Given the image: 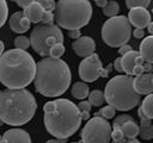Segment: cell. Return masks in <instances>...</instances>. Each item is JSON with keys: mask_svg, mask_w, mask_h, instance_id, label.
I'll use <instances>...</instances> for the list:
<instances>
[{"mask_svg": "<svg viewBox=\"0 0 153 143\" xmlns=\"http://www.w3.org/2000/svg\"><path fill=\"white\" fill-rule=\"evenodd\" d=\"M139 135L146 141L153 138V125L151 124V119H141V124L139 126Z\"/></svg>", "mask_w": 153, "mask_h": 143, "instance_id": "cell-21", "label": "cell"}, {"mask_svg": "<svg viewBox=\"0 0 153 143\" xmlns=\"http://www.w3.org/2000/svg\"><path fill=\"white\" fill-rule=\"evenodd\" d=\"M2 124H4V123H2V120L0 119V126H2Z\"/></svg>", "mask_w": 153, "mask_h": 143, "instance_id": "cell-50", "label": "cell"}, {"mask_svg": "<svg viewBox=\"0 0 153 143\" xmlns=\"http://www.w3.org/2000/svg\"><path fill=\"white\" fill-rule=\"evenodd\" d=\"M37 110V102L27 89L0 91V119L4 124L20 126L29 123Z\"/></svg>", "mask_w": 153, "mask_h": 143, "instance_id": "cell-4", "label": "cell"}, {"mask_svg": "<svg viewBox=\"0 0 153 143\" xmlns=\"http://www.w3.org/2000/svg\"><path fill=\"white\" fill-rule=\"evenodd\" d=\"M151 4L149 0H126V6L129 10L133 8H147Z\"/></svg>", "mask_w": 153, "mask_h": 143, "instance_id": "cell-27", "label": "cell"}, {"mask_svg": "<svg viewBox=\"0 0 153 143\" xmlns=\"http://www.w3.org/2000/svg\"><path fill=\"white\" fill-rule=\"evenodd\" d=\"M128 21L135 29H145L151 23V13L147 8H133L128 13Z\"/></svg>", "mask_w": 153, "mask_h": 143, "instance_id": "cell-12", "label": "cell"}, {"mask_svg": "<svg viewBox=\"0 0 153 143\" xmlns=\"http://www.w3.org/2000/svg\"><path fill=\"white\" fill-rule=\"evenodd\" d=\"M68 36L71 38L78 39V38L81 37V32H80V30H71V31H68Z\"/></svg>", "mask_w": 153, "mask_h": 143, "instance_id": "cell-38", "label": "cell"}, {"mask_svg": "<svg viewBox=\"0 0 153 143\" xmlns=\"http://www.w3.org/2000/svg\"><path fill=\"white\" fill-rule=\"evenodd\" d=\"M143 62H145V61H143V58H142L140 55L135 58V64H136V66H142V64H143Z\"/></svg>", "mask_w": 153, "mask_h": 143, "instance_id": "cell-43", "label": "cell"}, {"mask_svg": "<svg viewBox=\"0 0 153 143\" xmlns=\"http://www.w3.org/2000/svg\"><path fill=\"white\" fill-rule=\"evenodd\" d=\"M78 108H79L80 112H90L91 111V104L87 100H82V101L79 102Z\"/></svg>", "mask_w": 153, "mask_h": 143, "instance_id": "cell-34", "label": "cell"}, {"mask_svg": "<svg viewBox=\"0 0 153 143\" xmlns=\"http://www.w3.org/2000/svg\"><path fill=\"white\" fill-rule=\"evenodd\" d=\"M36 74V62L25 50L10 49L0 56V82L7 89H23Z\"/></svg>", "mask_w": 153, "mask_h": 143, "instance_id": "cell-2", "label": "cell"}, {"mask_svg": "<svg viewBox=\"0 0 153 143\" xmlns=\"http://www.w3.org/2000/svg\"><path fill=\"white\" fill-rule=\"evenodd\" d=\"M4 52H5V45H4L2 41H0V56H1Z\"/></svg>", "mask_w": 153, "mask_h": 143, "instance_id": "cell-47", "label": "cell"}, {"mask_svg": "<svg viewBox=\"0 0 153 143\" xmlns=\"http://www.w3.org/2000/svg\"><path fill=\"white\" fill-rule=\"evenodd\" d=\"M133 50V48L130 46V45H128V44H126V45H123V46H121L120 49H118V54L120 55H126L127 52H129V51H131Z\"/></svg>", "mask_w": 153, "mask_h": 143, "instance_id": "cell-35", "label": "cell"}, {"mask_svg": "<svg viewBox=\"0 0 153 143\" xmlns=\"http://www.w3.org/2000/svg\"><path fill=\"white\" fill-rule=\"evenodd\" d=\"M115 112H116V110L112 107V106H104V107H102L100 110H99V112H97L94 116L96 117H102V118H104V119H111V118H114L115 117Z\"/></svg>", "mask_w": 153, "mask_h": 143, "instance_id": "cell-26", "label": "cell"}, {"mask_svg": "<svg viewBox=\"0 0 153 143\" xmlns=\"http://www.w3.org/2000/svg\"><path fill=\"white\" fill-rule=\"evenodd\" d=\"M37 2L41 5V7L47 12H54L55 8V1L53 0H37Z\"/></svg>", "mask_w": 153, "mask_h": 143, "instance_id": "cell-32", "label": "cell"}, {"mask_svg": "<svg viewBox=\"0 0 153 143\" xmlns=\"http://www.w3.org/2000/svg\"><path fill=\"white\" fill-rule=\"evenodd\" d=\"M102 62L99 56L94 52L88 57H85L80 64H79V77L82 80V82H94L98 77H100V70H102Z\"/></svg>", "mask_w": 153, "mask_h": 143, "instance_id": "cell-10", "label": "cell"}, {"mask_svg": "<svg viewBox=\"0 0 153 143\" xmlns=\"http://www.w3.org/2000/svg\"><path fill=\"white\" fill-rule=\"evenodd\" d=\"M8 18V6L5 0H0V29L4 26Z\"/></svg>", "mask_w": 153, "mask_h": 143, "instance_id": "cell-28", "label": "cell"}, {"mask_svg": "<svg viewBox=\"0 0 153 143\" xmlns=\"http://www.w3.org/2000/svg\"><path fill=\"white\" fill-rule=\"evenodd\" d=\"M104 99L109 106L118 111H129L139 105L141 95L133 87V77L129 75H116L105 85Z\"/></svg>", "mask_w": 153, "mask_h": 143, "instance_id": "cell-6", "label": "cell"}, {"mask_svg": "<svg viewBox=\"0 0 153 143\" xmlns=\"http://www.w3.org/2000/svg\"><path fill=\"white\" fill-rule=\"evenodd\" d=\"M141 74H143V68H142V66H135L134 69H133V75L139 76V75H141Z\"/></svg>", "mask_w": 153, "mask_h": 143, "instance_id": "cell-41", "label": "cell"}, {"mask_svg": "<svg viewBox=\"0 0 153 143\" xmlns=\"http://www.w3.org/2000/svg\"><path fill=\"white\" fill-rule=\"evenodd\" d=\"M133 87L134 91L139 94H151L153 93V74H141L133 79Z\"/></svg>", "mask_w": 153, "mask_h": 143, "instance_id": "cell-13", "label": "cell"}, {"mask_svg": "<svg viewBox=\"0 0 153 143\" xmlns=\"http://www.w3.org/2000/svg\"><path fill=\"white\" fill-rule=\"evenodd\" d=\"M43 112L44 126L51 136L57 138L59 143L73 136L81 125L80 111L68 99H56L45 102Z\"/></svg>", "mask_w": 153, "mask_h": 143, "instance_id": "cell-1", "label": "cell"}, {"mask_svg": "<svg viewBox=\"0 0 153 143\" xmlns=\"http://www.w3.org/2000/svg\"><path fill=\"white\" fill-rule=\"evenodd\" d=\"M121 130L123 132L124 138H127V139H134L139 135V125L134 120L124 123L121 126Z\"/></svg>", "mask_w": 153, "mask_h": 143, "instance_id": "cell-20", "label": "cell"}, {"mask_svg": "<svg viewBox=\"0 0 153 143\" xmlns=\"http://www.w3.org/2000/svg\"><path fill=\"white\" fill-rule=\"evenodd\" d=\"M122 143H141V142L134 138V139H127V141H124V142H122Z\"/></svg>", "mask_w": 153, "mask_h": 143, "instance_id": "cell-48", "label": "cell"}, {"mask_svg": "<svg viewBox=\"0 0 153 143\" xmlns=\"http://www.w3.org/2000/svg\"><path fill=\"white\" fill-rule=\"evenodd\" d=\"M131 36V26L126 15L109 18L102 26V39L111 48L126 45Z\"/></svg>", "mask_w": 153, "mask_h": 143, "instance_id": "cell-8", "label": "cell"}, {"mask_svg": "<svg viewBox=\"0 0 153 143\" xmlns=\"http://www.w3.org/2000/svg\"><path fill=\"white\" fill-rule=\"evenodd\" d=\"M71 93L72 95L78 99V100H82V99H86L90 94V88H88V85L82 82V81H79V82H75L72 88H71Z\"/></svg>", "mask_w": 153, "mask_h": 143, "instance_id": "cell-19", "label": "cell"}, {"mask_svg": "<svg viewBox=\"0 0 153 143\" xmlns=\"http://www.w3.org/2000/svg\"><path fill=\"white\" fill-rule=\"evenodd\" d=\"M111 125L102 117L90 118L81 130V143H109L111 139Z\"/></svg>", "mask_w": 153, "mask_h": 143, "instance_id": "cell-9", "label": "cell"}, {"mask_svg": "<svg viewBox=\"0 0 153 143\" xmlns=\"http://www.w3.org/2000/svg\"><path fill=\"white\" fill-rule=\"evenodd\" d=\"M81 120H88L90 119V112H80Z\"/></svg>", "mask_w": 153, "mask_h": 143, "instance_id": "cell-42", "label": "cell"}, {"mask_svg": "<svg viewBox=\"0 0 153 143\" xmlns=\"http://www.w3.org/2000/svg\"><path fill=\"white\" fill-rule=\"evenodd\" d=\"M43 13H44V10L41 7V5L37 2V0L31 1V4L23 11L24 17L26 19H29L30 23H33V24H39L41 23Z\"/></svg>", "mask_w": 153, "mask_h": 143, "instance_id": "cell-16", "label": "cell"}, {"mask_svg": "<svg viewBox=\"0 0 153 143\" xmlns=\"http://www.w3.org/2000/svg\"><path fill=\"white\" fill-rule=\"evenodd\" d=\"M30 45L38 55L49 56V50L55 44L63 43V33L56 24H37L30 33Z\"/></svg>", "mask_w": 153, "mask_h": 143, "instance_id": "cell-7", "label": "cell"}, {"mask_svg": "<svg viewBox=\"0 0 153 143\" xmlns=\"http://www.w3.org/2000/svg\"><path fill=\"white\" fill-rule=\"evenodd\" d=\"M137 113H139V117H140L141 119H147V118H146V116H145V113H143V111L141 110V107H139V110H137Z\"/></svg>", "mask_w": 153, "mask_h": 143, "instance_id": "cell-45", "label": "cell"}, {"mask_svg": "<svg viewBox=\"0 0 153 143\" xmlns=\"http://www.w3.org/2000/svg\"><path fill=\"white\" fill-rule=\"evenodd\" d=\"M91 106H96V107H99L103 105V102L105 101L104 99V93L99 89H94L92 92H90L88 94V100H87Z\"/></svg>", "mask_w": 153, "mask_h": 143, "instance_id": "cell-23", "label": "cell"}, {"mask_svg": "<svg viewBox=\"0 0 153 143\" xmlns=\"http://www.w3.org/2000/svg\"><path fill=\"white\" fill-rule=\"evenodd\" d=\"M140 56L143 58L145 62L153 64V36H147L140 43Z\"/></svg>", "mask_w": 153, "mask_h": 143, "instance_id": "cell-17", "label": "cell"}, {"mask_svg": "<svg viewBox=\"0 0 153 143\" xmlns=\"http://www.w3.org/2000/svg\"><path fill=\"white\" fill-rule=\"evenodd\" d=\"M0 143H31L30 135L23 129H10L0 138Z\"/></svg>", "mask_w": 153, "mask_h": 143, "instance_id": "cell-14", "label": "cell"}, {"mask_svg": "<svg viewBox=\"0 0 153 143\" xmlns=\"http://www.w3.org/2000/svg\"><path fill=\"white\" fill-rule=\"evenodd\" d=\"M120 12V6H118V2L117 1H114V0H110L106 2V5L103 7V14L109 17V18H112V17H116Z\"/></svg>", "mask_w": 153, "mask_h": 143, "instance_id": "cell-24", "label": "cell"}, {"mask_svg": "<svg viewBox=\"0 0 153 143\" xmlns=\"http://www.w3.org/2000/svg\"><path fill=\"white\" fill-rule=\"evenodd\" d=\"M63 54H65L63 44H55L49 50V57H53V58H60Z\"/></svg>", "mask_w": 153, "mask_h": 143, "instance_id": "cell-29", "label": "cell"}, {"mask_svg": "<svg viewBox=\"0 0 153 143\" xmlns=\"http://www.w3.org/2000/svg\"><path fill=\"white\" fill-rule=\"evenodd\" d=\"M142 68H143V73L146 72V74H151V72H153V64H151V63L143 62Z\"/></svg>", "mask_w": 153, "mask_h": 143, "instance_id": "cell-40", "label": "cell"}, {"mask_svg": "<svg viewBox=\"0 0 153 143\" xmlns=\"http://www.w3.org/2000/svg\"><path fill=\"white\" fill-rule=\"evenodd\" d=\"M114 68H115L117 72H120V73L123 72V69H122V64H121V57H117V58L114 61Z\"/></svg>", "mask_w": 153, "mask_h": 143, "instance_id": "cell-39", "label": "cell"}, {"mask_svg": "<svg viewBox=\"0 0 153 143\" xmlns=\"http://www.w3.org/2000/svg\"><path fill=\"white\" fill-rule=\"evenodd\" d=\"M111 139L114 143H122L124 142V136L121 128H115L111 130Z\"/></svg>", "mask_w": 153, "mask_h": 143, "instance_id": "cell-31", "label": "cell"}, {"mask_svg": "<svg viewBox=\"0 0 153 143\" xmlns=\"http://www.w3.org/2000/svg\"><path fill=\"white\" fill-rule=\"evenodd\" d=\"M106 2H108L106 0H96V5L99 7H104L106 5Z\"/></svg>", "mask_w": 153, "mask_h": 143, "instance_id": "cell-44", "label": "cell"}, {"mask_svg": "<svg viewBox=\"0 0 153 143\" xmlns=\"http://www.w3.org/2000/svg\"><path fill=\"white\" fill-rule=\"evenodd\" d=\"M139 55H140L139 51L131 50V51L127 52L126 55H123V56L121 57L122 69H123V72L126 73V75H129V76L133 75V69H134V67L136 66V64H135V58H136Z\"/></svg>", "mask_w": 153, "mask_h": 143, "instance_id": "cell-18", "label": "cell"}, {"mask_svg": "<svg viewBox=\"0 0 153 143\" xmlns=\"http://www.w3.org/2000/svg\"><path fill=\"white\" fill-rule=\"evenodd\" d=\"M134 35L135 38H143L145 36V30L143 29H134V31L131 32Z\"/></svg>", "mask_w": 153, "mask_h": 143, "instance_id": "cell-37", "label": "cell"}, {"mask_svg": "<svg viewBox=\"0 0 153 143\" xmlns=\"http://www.w3.org/2000/svg\"><path fill=\"white\" fill-rule=\"evenodd\" d=\"M133 120H134V119H133L131 116H129V114H121V116H118V117H116V118L114 119L112 129H115V128H121L124 123H127V122H133Z\"/></svg>", "mask_w": 153, "mask_h": 143, "instance_id": "cell-30", "label": "cell"}, {"mask_svg": "<svg viewBox=\"0 0 153 143\" xmlns=\"http://www.w3.org/2000/svg\"><path fill=\"white\" fill-rule=\"evenodd\" d=\"M0 138H1V136H0Z\"/></svg>", "mask_w": 153, "mask_h": 143, "instance_id": "cell-52", "label": "cell"}, {"mask_svg": "<svg viewBox=\"0 0 153 143\" xmlns=\"http://www.w3.org/2000/svg\"><path fill=\"white\" fill-rule=\"evenodd\" d=\"M54 21L59 27L80 30L92 17V5L88 0H60L55 2Z\"/></svg>", "mask_w": 153, "mask_h": 143, "instance_id": "cell-5", "label": "cell"}, {"mask_svg": "<svg viewBox=\"0 0 153 143\" xmlns=\"http://www.w3.org/2000/svg\"><path fill=\"white\" fill-rule=\"evenodd\" d=\"M31 1H32V0H17L16 4H17L19 7H22L23 10H25V8L31 4Z\"/></svg>", "mask_w": 153, "mask_h": 143, "instance_id": "cell-36", "label": "cell"}, {"mask_svg": "<svg viewBox=\"0 0 153 143\" xmlns=\"http://www.w3.org/2000/svg\"><path fill=\"white\" fill-rule=\"evenodd\" d=\"M71 143H80V142H71Z\"/></svg>", "mask_w": 153, "mask_h": 143, "instance_id": "cell-51", "label": "cell"}, {"mask_svg": "<svg viewBox=\"0 0 153 143\" xmlns=\"http://www.w3.org/2000/svg\"><path fill=\"white\" fill-rule=\"evenodd\" d=\"M30 21L29 19H26L23 14L22 11H17L14 12L10 19H8V25H10V29L16 32V33H25L26 31H29L30 29Z\"/></svg>", "mask_w": 153, "mask_h": 143, "instance_id": "cell-15", "label": "cell"}, {"mask_svg": "<svg viewBox=\"0 0 153 143\" xmlns=\"http://www.w3.org/2000/svg\"><path fill=\"white\" fill-rule=\"evenodd\" d=\"M141 110L143 111L147 119H153V93L146 95L141 102Z\"/></svg>", "mask_w": 153, "mask_h": 143, "instance_id": "cell-22", "label": "cell"}, {"mask_svg": "<svg viewBox=\"0 0 153 143\" xmlns=\"http://www.w3.org/2000/svg\"><path fill=\"white\" fill-rule=\"evenodd\" d=\"M14 46H16V49L26 51V49H29V46H30V39L26 36L19 35L14 38Z\"/></svg>", "mask_w": 153, "mask_h": 143, "instance_id": "cell-25", "label": "cell"}, {"mask_svg": "<svg viewBox=\"0 0 153 143\" xmlns=\"http://www.w3.org/2000/svg\"><path fill=\"white\" fill-rule=\"evenodd\" d=\"M47 143H59V141L57 139H49V141H47Z\"/></svg>", "mask_w": 153, "mask_h": 143, "instance_id": "cell-49", "label": "cell"}, {"mask_svg": "<svg viewBox=\"0 0 153 143\" xmlns=\"http://www.w3.org/2000/svg\"><path fill=\"white\" fill-rule=\"evenodd\" d=\"M72 48L74 52L80 57H88L92 54H94L96 50V43L94 41L88 36H81L80 38L75 39L72 43Z\"/></svg>", "mask_w": 153, "mask_h": 143, "instance_id": "cell-11", "label": "cell"}, {"mask_svg": "<svg viewBox=\"0 0 153 143\" xmlns=\"http://www.w3.org/2000/svg\"><path fill=\"white\" fill-rule=\"evenodd\" d=\"M147 29H148V32L152 33V36H153V21H151V23L147 25Z\"/></svg>", "mask_w": 153, "mask_h": 143, "instance_id": "cell-46", "label": "cell"}, {"mask_svg": "<svg viewBox=\"0 0 153 143\" xmlns=\"http://www.w3.org/2000/svg\"><path fill=\"white\" fill-rule=\"evenodd\" d=\"M71 81V69L63 60L48 56L36 63L33 85L39 94L57 98L68 89Z\"/></svg>", "mask_w": 153, "mask_h": 143, "instance_id": "cell-3", "label": "cell"}, {"mask_svg": "<svg viewBox=\"0 0 153 143\" xmlns=\"http://www.w3.org/2000/svg\"><path fill=\"white\" fill-rule=\"evenodd\" d=\"M41 23H42V24H54V13H53V12H47V11H44Z\"/></svg>", "mask_w": 153, "mask_h": 143, "instance_id": "cell-33", "label": "cell"}]
</instances>
